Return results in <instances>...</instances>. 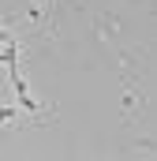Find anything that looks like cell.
I'll use <instances>...</instances> for the list:
<instances>
[{
	"label": "cell",
	"mask_w": 157,
	"mask_h": 161,
	"mask_svg": "<svg viewBox=\"0 0 157 161\" xmlns=\"http://www.w3.org/2000/svg\"><path fill=\"white\" fill-rule=\"evenodd\" d=\"M142 116V94L135 90V82L127 75V86H123V120H138Z\"/></svg>",
	"instance_id": "obj_1"
},
{
	"label": "cell",
	"mask_w": 157,
	"mask_h": 161,
	"mask_svg": "<svg viewBox=\"0 0 157 161\" xmlns=\"http://www.w3.org/2000/svg\"><path fill=\"white\" fill-rule=\"evenodd\" d=\"M23 120H26V113L19 109V101H0V131L11 127V124H23Z\"/></svg>",
	"instance_id": "obj_2"
},
{
	"label": "cell",
	"mask_w": 157,
	"mask_h": 161,
	"mask_svg": "<svg viewBox=\"0 0 157 161\" xmlns=\"http://www.w3.org/2000/svg\"><path fill=\"white\" fill-rule=\"evenodd\" d=\"M97 34H101V38H112V41H116V19H109V23L101 19V23H97Z\"/></svg>",
	"instance_id": "obj_3"
}]
</instances>
